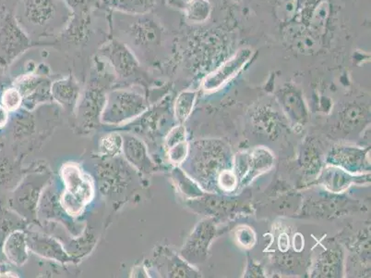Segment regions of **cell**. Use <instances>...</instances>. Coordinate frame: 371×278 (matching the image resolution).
Returning <instances> with one entry per match:
<instances>
[{
	"label": "cell",
	"mask_w": 371,
	"mask_h": 278,
	"mask_svg": "<svg viewBox=\"0 0 371 278\" xmlns=\"http://www.w3.org/2000/svg\"><path fill=\"white\" fill-rule=\"evenodd\" d=\"M61 172L66 185L61 198L62 207L70 215L78 216L93 199V183L75 164H66Z\"/></svg>",
	"instance_id": "1"
},
{
	"label": "cell",
	"mask_w": 371,
	"mask_h": 278,
	"mask_svg": "<svg viewBox=\"0 0 371 278\" xmlns=\"http://www.w3.org/2000/svg\"><path fill=\"white\" fill-rule=\"evenodd\" d=\"M145 99L134 92L116 90L110 93L102 112V120L118 125L131 120L146 110Z\"/></svg>",
	"instance_id": "2"
},
{
	"label": "cell",
	"mask_w": 371,
	"mask_h": 278,
	"mask_svg": "<svg viewBox=\"0 0 371 278\" xmlns=\"http://www.w3.org/2000/svg\"><path fill=\"white\" fill-rule=\"evenodd\" d=\"M253 51L250 48H242L226 61L215 72L206 78L203 88L206 90H215L235 77L250 61Z\"/></svg>",
	"instance_id": "3"
},
{
	"label": "cell",
	"mask_w": 371,
	"mask_h": 278,
	"mask_svg": "<svg viewBox=\"0 0 371 278\" xmlns=\"http://www.w3.org/2000/svg\"><path fill=\"white\" fill-rule=\"evenodd\" d=\"M27 244L30 250L42 257L61 261V263L72 261L61 245L52 237L32 232L27 236Z\"/></svg>",
	"instance_id": "4"
},
{
	"label": "cell",
	"mask_w": 371,
	"mask_h": 278,
	"mask_svg": "<svg viewBox=\"0 0 371 278\" xmlns=\"http://www.w3.org/2000/svg\"><path fill=\"white\" fill-rule=\"evenodd\" d=\"M105 53L109 59L110 63L113 64L114 68L121 77H129L136 71L138 68L136 59L131 51L120 43L116 41L111 43L105 48Z\"/></svg>",
	"instance_id": "5"
},
{
	"label": "cell",
	"mask_w": 371,
	"mask_h": 278,
	"mask_svg": "<svg viewBox=\"0 0 371 278\" xmlns=\"http://www.w3.org/2000/svg\"><path fill=\"white\" fill-rule=\"evenodd\" d=\"M2 40H3L2 43H3L7 59L10 61L31 46V41L28 37L12 19H9L6 21Z\"/></svg>",
	"instance_id": "6"
},
{
	"label": "cell",
	"mask_w": 371,
	"mask_h": 278,
	"mask_svg": "<svg viewBox=\"0 0 371 278\" xmlns=\"http://www.w3.org/2000/svg\"><path fill=\"white\" fill-rule=\"evenodd\" d=\"M123 150L127 160L143 172L151 171L153 167L147 150L140 140L132 137H126L123 140Z\"/></svg>",
	"instance_id": "7"
},
{
	"label": "cell",
	"mask_w": 371,
	"mask_h": 278,
	"mask_svg": "<svg viewBox=\"0 0 371 278\" xmlns=\"http://www.w3.org/2000/svg\"><path fill=\"white\" fill-rule=\"evenodd\" d=\"M55 14L56 6L53 0H26L25 15L32 24L44 26Z\"/></svg>",
	"instance_id": "8"
},
{
	"label": "cell",
	"mask_w": 371,
	"mask_h": 278,
	"mask_svg": "<svg viewBox=\"0 0 371 278\" xmlns=\"http://www.w3.org/2000/svg\"><path fill=\"white\" fill-rule=\"evenodd\" d=\"M4 253L12 264L18 266H23L28 260L26 235L21 231H15L10 234L5 241Z\"/></svg>",
	"instance_id": "9"
},
{
	"label": "cell",
	"mask_w": 371,
	"mask_h": 278,
	"mask_svg": "<svg viewBox=\"0 0 371 278\" xmlns=\"http://www.w3.org/2000/svg\"><path fill=\"white\" fill-rule=\"evenodd\" d=\"M51 94L62 105L74 106L78 96V86L72 78L56 81L51 86Z\"/></svg>",
	"instance_id": "10"
},
{
	"label": "cell",
	"mask_w": 371,
	"mask_h": 278,
	"mask_svg": "<svg viewBox=\"0 0 371 278\" xmlns=\"http://www.w3.org/2000/svg\"><path fill=\"white\" fill-rule=\"evenodd\" d=\"M111 9L131 14H143L153 7L156 0H104Z\"/></svg>",
	"instance_id": "11"
},
{
	"label": "cell",
	"mask_w": 371,
	"mask_h": 278,
	"mask_svg": "<svg viewBox=\"0 0 371 278\" xmlns=\"http://www.w3.org/2000/svg\"><path fill=\"white\" fill-rule=\"evenodd\" d=\"M187 18L192 23H203L209 18L211 5L208 0H189L186 6Z\"/></svg>",
	"instance_id": "12"
},
{
	"label": "cell",
	"mask_w": 371,
	"mask_h": 278,
	"mask_svg": "<svg viewBox=\"0 0 371 278\" xmlns=\"http://www.w3.org/2000/svg\"><path fill=\"white\" fill-rule=\"evenodd\" d=\"M194 99V92L187 91L180 94L177 99V103H176V112H177L178 119L184 120V119L187 118V116L191 112Z\"/></svg>",
	"instance_id": "13"
},
{
	"label": "cell",
	"mask_w": 371,
	"mask_h": 278,
	"mask_svg": "<svg viewBox=\"0 0 371 278\" xmlns=\"http://www.w3.org/2000/svg\"><path fill=\"white\" fill-rule=\"evenodd\" d=\"M21 102H23V96L17 88L8 89L2 96V104L8 112L17 110Z\"/></svg>",
	"instance_id": "14"
},
{
	"label": "cell",
	"mask_w": 371,
	"mask_h": 278,
	"mask_svg": "<svg viewBox=\"0 0 371 278\" xmlns=\"http://www.w3.org/2000/svg\"><path fill=\"white\" fill-rule=\"evenodd\" d=\"M9 115L8 110L3 106H0V128H4L7 125Z\"/></svg>",
	"instance_id": "15"
}]
</instances>
